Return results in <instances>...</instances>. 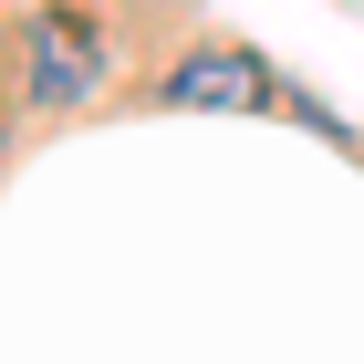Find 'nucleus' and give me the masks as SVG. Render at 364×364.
I'll use <instances>...</instances> for the list:
<instances>
[{
    "label": "nucleus",
    "instance_id": "nucleus-1",
    "mask_svg": "<svg viewBox=\"0 0 364 364\" xmlns=\"http://www.w3.org/2000/svg\"><path fill=\"white\" fill-rule=\"evenodd\" d=\"M31 94H42V105L94 94V42H84V21H31Z\"/></svg>",
    "mask_w": 364,
    "mask_h": 364
},
{
    "label": "nucleus",
    "instance_id": "nucleus-2",
    "mask_svg": "<svg viewBox=\"0 0 364 364\" xmlns=\"http://www.w3.org/2000/svg\"><path fill=\"white\" fill-rule=\"evenodd\" d=\"M167 94H177V105H260L271 73H260L250 53H229V42H219V53H188V63H177Z\"/></svg>",
    "mask_w": 364,
    "mask_h": 364
}]
</instances>
